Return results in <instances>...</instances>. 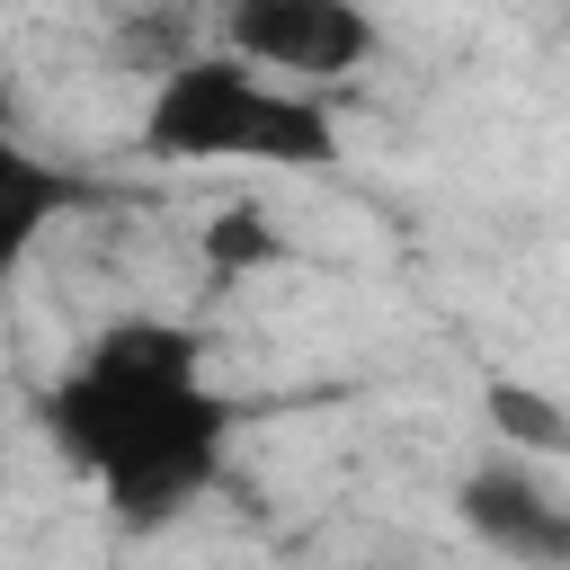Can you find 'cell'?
<instances>
[{
	"label": "cell",
	"instance_id": "1",
	"mask_svg": "<svg viewBox=\"0 0 570 570\" xmlns=\"http://www.w3.org/2000/svg\"><path fill=\"white\" fill-rule=\"evenodd\" d=\"M36 428L71 472L98 481L125 534H160L214 490L232 401L205 383V338L187 321L125 312L45 383Z\"/></svg>",
	"mask_w": 570,
	"mask_h": 570
},
{
	"label": "cell",
	"instance_id": "8",
	"mask_svg": "<svg viewBox=\"0 0 570 570\" xmlns=\"http://www.w3.org/2000/svg\"><path fill=\"white\" fill-rule=\"evenodd\" d=\"M0 134H18V89H9V62H0Z\"/></svg>",
	"mask_w": 570,
	"mask_h": 570
},
{
	"label": "cell",
	"instance_id": "6",
	"mask_svg": "<svg viewBox=\"0 0 570 570\" xmlns=\"http://www.w3.org/2000/svg\"><path fill=\"white\" fill-rule=\"evenodd\" d=\"M481 419H490V436H499L508 454H525V463L570 454V410H561L543 383H517V374L481 383Z\"/></svg>",
	"mask_w": 570,
	"mask_h": 570
},
{
	"label": "cell",
	"instance_id": "7",
	"mask_svg": "<svg viewBox=\"0 0 570 570\" xmlns=\"http://www.w3.org/2000/svg\"><path fill=\"white\" fill-rule=\"evenodd\" d=\"M285 258V232L258 214V205H223L214 223H205V267L232 285V276H249V267H276Z\"/></svg>",
	"mask_w": 570,
	"mask_h": 570
},
{
	"label": "cell",
	"instance_id": "4",
	"mask_svg": "<svg viewBox=\"0 0 570 570\" xmlns=\"http://www.w3.org/2000/svg\"><path fill=\"white\" fill-rule=\"evenodd\" d=\"M454 517L481 552L517 561V570H570V490H552L525 454H490L454 481Z\"/></svg>",
	"mask_w": 570,
	"mask_h": 570
},
{
	"label": "cell",
	"instance_id": "2",
	"mask_svg": "<svg viewBox=\"0 0 570 570\" xmlns=\"http://www.w3.org/2000/svg\"><path fill=\"white\" fill-rule=\"evenodd\" d=\"M142 151L151 160H258V169H330L338 160V116L267 80L240 53H178L151 98H142Z\"/></svg>",
	"mask_w": 570,
	"mask_h": 570
},
{
	"label": "cell",
	"instance_id": "5",
	"mask_svg": "<svg viewBox=\"0 0 570 570\" xmlns=\"http://www.w3.org/2000/svg\"><path fill=\"white\" fill-rule=\"evenodd\" d=\"M89 205V178L80 169H62V160H45V151H27L18 134H0V285L36 258V240L62 223V214H80Z\"/></svg>",
	"mask_w": 570,
	"mask_h": 570
},
{
	"label": "cell",
	"instance_id": "3",
	"mask_svg": "<svg viewBox=\"0 0 570 570\" xmlns=\"http://www.w3.org/2000/svg\"><path fill=\"white\" fill-rule=\"evenodd\" d=\"M214 36H223V53L258 62L267 80H294V89L347 80L383 45L365 0H214Z\"/></svg>",
	"mask_w": 570,
	"mask_h": 570
}]
</instances>
